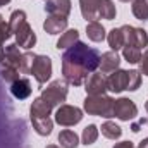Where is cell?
<instances>
[{"label": "cell", "mask_w": 148, "mask_h": 148, "mask_svg": "<svg viewBox=\"0 0 148 148\" xmlns=\"http://www.w3.org/2000/svg\"><path fill=\"white\" fill-rule=\"evenodd\" d=\"M115 5L112 0H102L100 3V9H98V19H107V21H112L115 19Z\"/></svg>", "instance_id": "obj_23"}, {"label": "cell", "mask_w": 148, "mask_h": 148, "mask_svg": "<svg viewBox=\"0 0 148 148\" xmlns=\"http://www.w3.org/2000/svg\"><path fill=\"white\" fill-rule=\"evenodd\" d=\"M47 148H60V147H57V145H47Z\"/></svg>", "instance_id": "obj_37"}, {"label": "cell", "mask_w": 148, "mask_h": 148, "mask_svg": "<svg viewBox=\"0 0 148 148\" xmlns=\"http://www.w3.org/2000/svg\"><path fill=\"white\" fill-rule=\"evenodd\" d=\"M136 115H138V107L133 100L122 97L114 102V117H117L121 121H131Z\"/></svg>", "instance_id": "obj_8"}, {"label": "cell", "mask_w": 148, "mask_h": 148, "mask_svg": "<svg viewBox=\"0 0 148 148\" xmlns=\"http://www.w3.org/2000/svg\"><path fill=\"white\" fill-rule=\"evenodd\" d=\"M121 2H133V0H121Z\"/></svg>", "instance_id": "obj_39"}, {"label": "cell", "mask_w": 148, "mask_h": 148, "mask_svg": "<svg viewBox=\"0 0 148 148\" xmlns=\"http://www.w3.org/2000/svg\"><path fill=\"white\" fill-rule=\"evenodd\" d=\"M100 64V53L98 50L88 47L83 41H77L71 48H67L62 55V74L64 79L74 84L81 86L88 76L95 73Z\"/></svg>", "instance_id": "obj_1"}, {"label": "cell", "mask_w": 148, "mask_h": 148, "mask_svg": "<svg viewBox=\"0 0 148 148\" xmlns=\"http://www.w3.org/2000/svg\"><path fill=\"white\" fill-rule=\"evenodd\" d=\"M35 53H31V52H24L23 53V59H21V67H19V71L24 74L31 73V66H33V60H35Z\"/></svg>", "instance_id": "obj_30"}, {"label": "cell", "mask_w": 148, "mask_h": 148, "mask_svg": "<svg viewBox=\"0 0 148 148\" xmlns=\"http://www.w3.org/2000/svg\"><path fill=\"white\" fill-rule=\"evenodd\" d=\"M79 41V33L77 29H67L66 33H62V36L57 41V48L64 50V48H71L73 45H76Z\"/></svg>", "instance_id": "obj_20"}, {"label": "cell", "mask_w": 148, "mask_h": 148, "mask_svg": "<svg viewBox=\"0 0 148 148\" xmlns=\"http://www.w3.org/2000/svg\"><path fill=\"white\" fill-rule=\"evenodd\" d=\"M12 33H10V28H9V23H5V19L2 17L0 14V62L3 60V45H5V40H9Z\"/></svg>", "instance_id": "obj_28"}, {"label": "cell", "mask_w": 148, "mask_h": 148, "mask_svg": "<svg viewBox=\"0 0 148 148\" xmlns=\"http://www.w3.org/2000/svg\"><path fill=\"white\" fill-rule=\"evenodd\" d=\"M112 148H134V145L131 141H121V143H115Z\"/></svg>", "instance_id": "obj_33"}, {"label": "cell", "mask_w": 148, "mask_h": 148, "mask_svg": "<svg viewBox=\"0 0 148 148\" xmlns=\"http://www.w3.org/2000/svg\"><path fill=\"white\" fill-rule=\"evenodd\" d=\"M102 0H79L81 14L86 21H97L98 19V9Z\"/></svg>", "instance_id": "obj_17"}, {"label": "cell", "mask_w": 148, "mask_h": 148, "mask_svg": "<svg viewBox=\"0 0 148 148\" xmlns=\"http://www.w3.org/2000/svg\"><path fill=\"white\" fill-rule=\"evenodd\" d=\"M121 29H122V35H124V47L126 45H133V47H138V48L148 47V35L145 29L134 28V26H129V24L121 26Z\"/></svg>", "instance_id": "obj_7"}, {"label": "cell", "mask_w": 148, "mask_h": 148, "mask_svg": "<svg viewBox=\"0 0 148 148\" xmlns=\"http://www.w3.org/2000/svg\"><path fill=\"white\" fill-rule=\"evenodd\" d=\"M100 129H102V134H103L105 138H109V140H117V138H121V134H122L121 126H117V124L112 122V121L103 122Z\"/></svg>", "instance_id": "obj_25"}, {"label": "cell", "mask_w": 148, "mask_h": 148, "mask_svg": "<svg viewBox=\"0 0 148 148\" xmlns=\"http://www.w3.org/2000/svg\"><path fill=\"white\" fill-rule=\"evenodd\" d=\"M66 28H67V17H60V16H48L43 23V29L48 35L62 33Z\"/></svg>", "instance_id": "obj_15"}, {"label": "cell", "mask_w": 148, "mask_h": 148, "mask_svg": "<svg viewBox=\"0 0 148 148\" xmlns=\"http://www.w3.org/2000/svg\"><path fill=\"white\" fill-rule=\"evenodd\" d=\"M141 84V73L140 71H129V84H127V90L129 91H136Z\"/></svg>", "instance_id": "obj_31"}, {"label": "cell", "mask_w": 148, "mask_h": 148, "mask_svg": "<svg viewBox=\"0 0 148 148\" xmlns=\"http://www.w3.org/2000/svg\"><path fill=\"white\" fill-rule=\"evenodd\" d=\"M147 124H148V119H147Z\"/></svg>", "instance_id": "obj_40"}, {"label": "cell", "mask_w": 148, "mask_h": 148, "mask_svg": "<svg viewBox=\"0 0 148 148\" xmlns=\"http://www.w3.org/2000/svg\"><path fill=\"white\" fill-rule=\"evenodd\" d=\"M122 55L129 64H140L141 60V48L133 47V45H126L122 47Z\"/></svg>", "instance_id": "obj_26"}, {"label": "cell", "mask_w": 148, "mask_h": 148, "mask_svg": "<svg viewBox=\"0 0 148 148\" xmlns=\"http://www.w3.org/2000/svg\"><path fill=\"white\" fill-rule=\"evenodd\" d=\"M98 138V127L95 124H90L83 129V134H81V140H83V145H93Z\"/></svg>", "instance_id": "obj_27"}, {"label": "cell", "mask_w": 148, "mask_h": 148, "mask_svg": "<svg viewBox=\"0 0 148 148\" xmlns=\"http://www.w3.org/2000/svg\"><path fill=\"white\" fill-rule=\"evenodd\" d=\"M21 59H23V52L19 50V47L16 43H10L3 48V60L2 64H9L16 69L21 67Z\"/></svg>", "instance_id": "obj_14"}, {"label": "cell", "mask_w": 148, "mask_h": 148, "mask_svg": "<svg viewBox=\"0 0 148 148\" xmlns=\"http://www.w3.org/2000/svg\"><path fill=\"white\" fill-rule=\"evenodd\" d=\"M121 66V57L117 55V52H105L100 55V64H98V69L102 74H109V73H114L117 71Z\"/></svg>", "instance_id": "obj_11"}, {"label": "cell", "mask_w": 148, "mask_h": 148, "mask_svg": "<svg viewBox=\"0 0 148 148\" xmlns=\"http://www.w3.org/2000/svg\"><path fill=\"white\" fill-rule=\"evenodd\" d=\"M107 41H109V47L110 50L117 52L124 47V35H122V29L121 28H114L110 29V33L107 35Z\"/></svg>", "instance_id": "obj_22"}, {"label": "cell", "mask_w": 148, "mask_h": 148, "mask_svg": "<svg viewBox=\"0 0 148 148\" xmlns=\"http://www.w3.org/2000/svg\"><path fill=\"white\" fill-rule=\"evenodd\" d=\"M140 73L148 76V48L145 50V53L141 55V60H140Z\"/></svg>", "instance_id": "obj_32"}, {"label": "cell", "mask_w": 148, "mask_h": 148, "mask_svg": "<svg viewBox=\"0 0 148 148\" xmlns=\"http://www.w3.org/2000/svg\"><path fill=\"white\" fill-rule=\"evenodd\" d=\"M0 74H2V77H3L7 83H10V84L19 79V69L12 67V66H9V64H2Z\"/></svg>", "instance_id": "obj_29"}, {"label": "cell", "mask_w": 148, "mask_h": 148, "mask_svg": "<svg viewBox=\"0 0 148 148\" xmlns=\"http://www.w3.org/2000/svg\"><path fill=\"white\" fill-rule=\"evenodd\" d=\"M31 74L40 84H45L52 77V59L48 55H36L31 66Z\"/></svg>", "instance_id": "obj_6"}, {"label": "cell", "mask_w": 148, "mask_h": 148, "mask_svg": "<svg viewBox=\"0 0 148 148\" xmlns=\"http://www.w3.org/2000/svg\"><path fill=\"white\" fill-rule=\"evenodd\" d=\"M45 2H48V0H45Z\"/></svg>", "instance_id": "obj_41"}, {"label": "cell", "mask_w": 148, "mask_h": 148, "mask_svg": "<svg viewBox=\"0 0 148 148\" xmlns=\"http://www.w3.org/2000/svg\"><path fill=\"white\" fill-rule=\"evenodd\" d=\"M133 16L140 21H148V0H133Z\"/></svg>", "instance_id": "obj_24"}, {"label": "cell", "mask_w": 148, "mask_h": 148, "mask_svg": "<svg viewBox=\"0 0 148 148\" xmlns=\"http://www.w3.org/2000/svg\"><path fill=\"white\" fill-rule=\"evenodd\" d=\"M138 148H148V138L141 140V141H140V145H138Z\"/></svg>", "instance_id": "obj_35"}, {"label": "cell", "mask_w": 148, "mask_h": 148, "mask_svg": "<svg viewBox=\"0 0 148 148\" xmlns=\"http://www.w3.org/2000/svg\"><path fill=\"white\" fill-rule=\"evenodd\" d=\"M143 124H147V119H140L136 124H133V126H131V129H133L134 133H138V131H140V127H141Z\"/></svg>", "instance_id": "obj_34"}, {"label": "cell", "mask_w": 148, "mask_h": 148, "mask_svg": "<svg viewBox=\"0 0 148 148\" xmlns=\"http://www.w3.org/2000/svg\"><path fill=\"white\" fill-rule=\"evenodd\" d=\"M59 143H60L62 148H77L79 138H77V134H76L74 131L64 129V131H60V134H59Z\"/></svg>", "instance_id": "obj_21"}, {"label": "cell", "mask_w": 148, "mask_h": 148, "mask_svg": "<svg viewBox=\"0 0 148 148\" xmlns=\"http://www.w3.org/2000/svg\"><path fill=\"white\" fill-rule=\"evenodd\" d=\"M45 12L48 16L67 17L71 14V0H48L45 2Z\"/></svg>", "instance_id": "obj_12"}, {"label": "cell", "mask_w": 148, "mask_h": 148, "mask_svg": "<svg viewBox=\"0 0 148 148\" xmlns=\"http://www.w3.org/2000/svg\"><path fill=\"white\" fill-rule=\"evenodd\" d=\"M9 2H10V0H0V7H2V5H7Z\"/></svg>", "instance_id": "obj_36"}, {"label": "cell", "mask_w": 148, "mask_h": 148, "mask_svg": "<svg viewBox=\"0 0 148 148\" xmlns=\"http://www.w3.org/2000/svg\"><path fill=\"white\" fill-rule=\"evenodd\" d=\"M81 119H83V110L77 109V107H74V105L62 103L55 110V122L60 124V126H66V127L79 124Z\"/></svg>", "instance_id": "obj_5"}, {"label": "cell", "mask_w": 148, "mask_h": 148, "mask_svg": "<svg viewBox=\"0 0 148 148\" xmlns=\"http://www.w3.org/2000/svg\"><path fill=\"white\" fill-rule=\"evenodd\" d=\"M145 110H147V114H148V100H147V103H145Z\"/></svg>", "instance_id": "obj_38"}, {"label": "cell", "mask_w": 148, "mask_h": 148, "mask_svg": "<svg viewBox=\"0 0 148 148\" xmlns=\"http://www.w3.org/2000/svg\"><path fill=\"white\" fill-rule=\"evenodd\" d=\"M114 98L107 95H86L84 98V110L90 115L100 117H114Z\"/></svg>", "instance_id": "obj_3"}, {"label": "cell", "mask_w": 148, "mask_h": 148, "mask_svg": "<svg viewBox=\"0 0 148 148\" xmlns=\"http://www.w3.org/2000/svg\"><path fill=\"white\" fill-rule=\"evenodd\" d=\"M33 129L36 131L40 136H48L53 129V121L50 117H41V119H31Z\"/></svg>", "instance_id": "obj_19"}, {"label": "cell", "mask_w": 148, "mask_h": 148, "mask_svg": "<svg viewBox=\"0 0 148 148\" xmlns=\"http://www.w3.org/2000/svg\"><path fill=\"white\" fill-rule=\"evenodd\" d=\"M67 93H69L67 81H64V79H55V81H52L47 88H43V91H41L40 97H41L43 100H47L50 105L59 107V105H62V103L66 102Z\"/></svg>", "instance_id": "obj_4"}, {"label": "cell", "mask_w": 148, "mask_h": 148, "mask_svg": "<svg viewBox=\"0 0 148 148\" xmlns=\"http://www.w3.org/2000/svg\"><path fill=\"white\" fill-rule=\"evenodd\" d=\"M127 84H129V71L117 69L110 73V76L107 77V88L112 93H121L127 90Z\"/></svg>", "instance_id": "obj_10"}, {"label": "cell", "mask_w": 148, "mask_h": 148, "mask_svg": "<svg viewBox=\"0 0 148 148\" xmlns=\"http://www.w3.org/2000/svg\"><path fill=\"white\" fill-rule=\"evenodd\" d=\"M86 95H105L107 88V77L102 73H91L84 81Z\"/></svg>", "instance_id": "obj_9"}, {"label": "cell", "mask_w": 148, "mask_h": 148, "mask_svg": "<svg viewBox=\"0 0 148 148\" xmlns=\"http://www.w3.org/2000/svg\"><path fill=\"white\" fill-rule=\"evenodd\" d=\"M86 35H88V38H90L91 41H95V43L103 41L105 36H107L103 24H100L98 21H90V23L86 24Z\"/></svg>", "instance_id": "obj_18"}, {"label": "cell", "mask_w": 148, "mask_h": 148, "mask_svg": "<svg viewBox=\"0 0 148 148\" xmlns=\"http://www.w3.org/2000/svg\"><path fill=\"white\" fill-rule=\"evenodd\" d=\"M9 28L10 33L16 38V45L19 48H33L36 45V35L33 31V28L29 26L28 19H26V12L24 10H14L9 17Z\"/></svg>", "instance_id": "obj_2"}, {"label": "cell", "mask_w": 148, "mask_h": 148, "mask_svg": "<svg viewBox=\"0 0 148 148\" xmlns=\"http://www.w3.org/2000/svg\"><path fill=\"white\" fill-rule=\"evenodd\" d=\"M53 110V105H50L47 100H43L41 97H38L33 100L31 107H29V119H41V117H50V114Z\"/></svg>", "instance_id": "obj_13"}, {"label": "cell", "mask_w": 148, "mask_h": 148, "mask_svg": "<svg viewBox=\"0 0 148 148\" xmlns=\"http://www.w3.org/2000/svg\"><path fill=\"white\" fill-rule=\"evenodd\" d=\"M31 91H33L31 83H29V79H26V77H19L17 81H14V83L10 84V93H12L17 100L28 98V97L31 95Z\"/></svg>", "instance_id": "obj_16"}]
</instances>
